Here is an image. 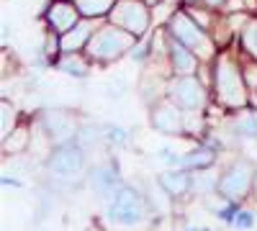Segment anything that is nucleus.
<instances>
[{
    "mask_svg": "<svg viewBox=\"0 0 257 231\" xmlns=\"http://www.w3.org/2000/svg\"><path fill=\"white\" fill-rule=\"evenodd\" d=\"M77 6L72 3H67V0H57V3H52L49 6V11H47V21H49V26L62 36V34H67L70 29H75L80 21H77Z\"/></svg>",
    "mask_w": 257,
    "mask_h": 231,
    "instance_id": "obj_9",
    "label": "nucleus"
},
{
    "mask_svg": "<svg viewBox=\"0 0 257 231\" xmlns=\"http://www.w3.org/2000/svg\"><path fill=\"white\" fill-rule=\"evenodd\" d=\"M170 100L185 113L201 111L206 103V93L201 88V82H196V77L190 75H180L178 80L170 82Z\"/></svg>",
    "mask_w": 257,
    "mask_h": 231,
    "instance_id": "obj_7",
    "label": "nucleus"
},
{
    "mask_svg": "<svg viewBox=\"0 0 257 231\" xmlns=\"http://www.w3.org/2000/svg\"><path fill=\"white\" fill-rule=\"evenodd\" d=\"M252 187V167L247 162H237L231 170L219 180V190L221 195H226L229 200L237 203L239 198H244Z\"/></svg>",
    "mask_w": 257,
    "mask_h": 231,
    "instance_id": "obj_8",
    "label": "nucleus"
},
{
    "mask_svg": "<svg viewBox=\"0 0 257 231\" xmlns=\"http://www.w3.org/2000/svg\"><path fill=\"white\" fill-rule=\"evenodd\" d=\"M85 172V152L80 144H59V149L49 157V175L59 182H77Z\"/></svg>",
    "mask_w": 257,
    "mask_h": 231,
    "instance_id": "obj_4",
    "label": "nucleus"
},
{
    "mask_svg": "<svg viewBox=\"0 0 257 231\" xmlns=\"http://www.w3.org/2000/svg\"><path fill=\"white\" fill-rule=\"evenodd\" d=\"M111 16V24H116L118 29L134 34V36H144V31L149 29V11L142 0H116Z\"/></svg>",
    "mask_w": 257,
    "mask_h": 231,
    "instance_id": "obj_6",
    "label": "nucleus"
},
{
    "mask_svg": "<svg viewBox=\"0 0 257 231\" xmlns=\"http://www.w3.org/2000/svg\"><path fill=\"white\" fill-rule=\"evenodd\" d=\"M193 187H196L198 193H208L211 187H216V177H211V175L196 170V177H193Z\"/></svg>",
    "mask_w": 257,
    "mask_h": 231,
    "instance_id": "obj_20",
    "label": "nucleus"
},
{
    "mask_svg": "<svg viewBox=\"0 0 257 231\" xmlns=\"http://www.w3.org/2000/svg\"><path fill=\"white\" fill-rule=\"evenodd\" d=\"M103 136L108 139V141H113V144H126V139H128V134H126V129H121V126H105V131H103Z\"/></svg>",
    "mask_w": 257,
    "mask_h": 231,
    "instance_id": "obj_22",
    "label": "nucleus"
},
{
    "mask_svg": "<svg viewBox=\"0 0 257 231\" xmlns=\"http://www.w3.org/2000/svg\"><path fill=\"white\" fill-rule=\"evenodd\" d=\"M183 113L185 111H180L173 100L170 103H162V106H157L155 111H152V126L157 131H162V134H180L183 131Z\"/></svg>",
    "mask_w": 257,
    "mask_h": 231,
    "instance_id": "obj_10",
    "label": "nucleus"
},
{
    "mask_svg": "<svg viewBox=\"0 0 257 231\" xmlns=\"http://www.w3.org/2000/svg\"><path fill=\"white\" fill-rule=\"evenodd\" d=\"M105 95H108V98H121L123 95V82L121 80L108 82V85H105Z\"/></svg>",
    "mask_w": 257,
    "mask_h": 231,
    "instance_id": "obj_26",
    "label": "nucleus"
},
{
    "mask_svg": "<svg viewBox=\"0 0 257 231\" xmlns=\"http://www.w3.org/2000/svg\"><path fill=\"white\" fill-rule=\"evenodd\" d=\"M160 185H162V190L170 193V195H185L190 187H193V177H190L185 170L165 172V175L160 177Z\"/></svg>",
    "mask_w": 257,
    "mask_h": 231,
    "instance_id": "obj_13",
    "label": "nucleus"
},
{
    "mask_svg": "<svg viewBox=\"0 0 257 231\" xmlns=\"http://www.w3.org/2000/svg\"><path fill=\"white\" fill-rule=\"evenodd\" d=\"M77 6V11L85 18H100V16H108L116 6V0H72Z\"/></svg>",
    "mask_w": 257,
    "mask_h": 231,
    "instance_id": "obj_16",
    "label": "nucleus"
},
{
    "mask_svg": "<svg viewBox=\"0 0 257 231\" xmlns=\"http://www.w3.org/2000/svg\"><path fill=\"white\" fill-rule=\"evenodd\" d=\"M206 231H208V228H206Z\"/></svg>",
    "mask_w": 257,
    "mask_h": 231,
    "instance_id": "obj_32",
    "label": "nucleus"
},
{
    "mask_svg": "<svg viewBox=\"0 0 257 231\" xmlns=\"http://www.w3.org/2000/svg\"><path fill=\"white\" fill-rule=\"evenodd\" d=\"M252 223H254V216H252L249 211H239L231 226H234V228H252Z\"/></svg>",
    "mask_w": 257,
    "mask_h": 231,
    "instance_id": "obj_25",
    "label": "nucleus"
},
{
    "mask_svg": "<svg viewBox=\"0 0 257 231\" xmlns=\"http://www.w3.org/2000/svg\"><path fill=\"white\" fill-rule=\"evenodd\" d=\"M13 121H16V111H13V106L3 103V139H6L8 134H13Z\"/></svg>",
    "mask_w": 257,
    "mask_h": 231,
    "instance_id": "obj_23",
    "label": "nucleus"
},
{
    "mask_svg": "<svg viewBox=\"0 0 257 231\" xmlns=\"http://www.w3.org/2000/svg\"><path fill=\"white\" fill-rule=\"evenodd\" d=\"M196 3H206V6H211V8H216V6H224L226 0H196Z\"/></svg>",
    "mask_w": 257,
    "mask_h": 231,
    "instance_id": "obj_29",
    "label": "nucleus"
},
{
    "mask_svg": "<svg viewBox=\"0 0 257 231\" xmlns=\"http://www.w3.org/2000/svg\"><path fill=\"white\" fill-rule=\"evenodd\" d=\"M44 123H47L49 134H52L59 144H67V141L72 139V134H75L72 123H70V121H64V116H59V113H47Z\"/></svg>",
    "mask_w": 257,
    "mask_h": 231,
    "instance_id": "obj_15",
    "label": "nucleus"
},
{
    "mask_svg": "<svg viewBox=\"0 0 257 231\" xmlns=\"http://www.w3.org/2000/svg\"><path fill=\"white\" fill-rule=\"evenodd\" d=\"M234 134L242 139H257V113H244L234 121Z\"/></svg>",
    "mask_w": 257,
    "mask_h": 231,
    "instance_id": "obj_19",
    "label": "nucleus"
},
{
    "mask_svg": "<svg viewBox=\"0 0 257 231\" xmlns=\"http://www.w3.org/2000/svg\"><path fill=\"white\" fill-rule=\"evenodd\" d=\"M242 39H244V47L249 49V54H254V57H257V21L247 24V29H244Z\"/></svg>",
    "mask_w": 257,
    "mask_h": 231,
    "instance_id": "obj_21",
    "label": "nucleus"
},
{
    "mask_svg": "<svg viewBox=\"0 0 257 231\" xmlns=\"http://www.w3.org/2000/svg\"><path fill=\"white\" fill-rule=\"evenodd\" d=\"M229 6H231L229 11H242V8H244V3H242V0H229Z\"/></svg>",
    "mask_w": 257,
    "mask_h": 231,
    "instance_id": "obj_30",
    "label": "nucleus"
},
{
    "mask_svg": "<svg viewBox=\"0 0 257 231\" xmlns=\"http://www.w3.org/2000/svg\"><path fill=\"white\" fill-rule=\"evenodd\" d=\"M237 213H239V208H237V203H234V200H229V205H224L221 211H216V216H219L224 223H234Z\"/></svg>",
    "mask_w": 257,
    "mask_h": 231,
    "instance_id": "obj_24",
    "label": "nucleus"
},
{
    "mask_svg": "<svg viewBox=\"0 0 257 231\" xmlns=\"http://www.w3.org/2000/svg\"><path fill=\"white\" fill-rule=\"evenodd\" d=\"M90 182H93V187L100 195H113L121 187L118 177H116V172L111 170V167H98V170H93L90 172Z\"/></svg>",
    "mask_w": 257,
    "mask_h": 231,
    "instance_id": "obj_14",
    "label": "nucleus"
},
{
    "mask_svg": "<svg viewBox=\"0 0 257 231\" xmlns=\"http://www.w3.org/2000/svg\"><path fill=\"white\" fill-rule=\"evenodd\" d=\"M170 34H173L178 41H183V44L193 54H198L201 59L213 57V44L206 36V29H201L196 21L188 16V11H180V13H175L173 18H170Z\"/></svg>",
    "mask_w": 257,
    "mask_h": 231,
    "instance_id": "obj_3",
    "label": "nucleus"
},
{
    "mask_svg": "<svg viewBox=\"0 0 257 231\" xmlns=\"http://www.w3.org/2000/svg\"><path fill=\"white\" fill-rule=\"evenodd\" d=\"M244 75H247V85L254 88V85H257V67H254V65L244 67Z\"/></svg>",
    "mask_w": 257,
    "mask_h": 231,
    "instance_id": "obj_28",
    "label": "nucleus"
},
{
    "mask_svg": "<svg viewBox=\"0 0 257 231\" xmlns=\"http://www.w3.org/2000/svg\"><path fill=\"white\" fill-rule=\"evenodd\" d=\"M188 231H196V228H188Z\"/></svg>",
    "mask_w": 257,
    "mask_h": 231,
    "instance_id": "obj_31",
    "label": "nucleus"
},
{
    "mask_svg": "<svg viewBox=\"0 0 257 231\" xmlns=\"http://www.w3.org/2000/svg\"><path fill=\"white\" fill-rule=\"evenodd\" d=\"M147 213V205H144V198L132 190V187H118V190L111 195L108 200V218L121 223V226H134L144 218Z\"/></svg>",
    "mask_w": 257,
    "mask_h": 231,
    "instance_id": "obj_5",
    "label": "nucleus"
},
{
    "mask_svg": "<svg viewBox=\"0 0 257 231\" xmlns=\"http://www.w3.org/2000/svg\"><path fill=\"white\" fill-rule=\"evenodd\" d=\"M93 34H95V31H93V24H90V21H80L75 29H70L67 34H62V36H59V49H62L64 54L80 52V49L90 41Z\"/></svg>",
    "mask_w": 257,
    "mask_h": 231,
    "instance_id": "obj_11",
    "label": "nucleus"
},
{
    "mask_svg": "<svg viewBox=\"0 0 257 231\" xmlns=\"http://www.w3.org/2000/svg\"><path fill=\"white\" fill-rule=\"evenodd\" d=\"M167 49H170V59H173V70L178 75H193L196 72V54H193L183 41L173 39Z\"/></svg>",
    "mask_w": 257,
    "mask_h": 231,
    "instance_id": "obj_12",
    "label": "nucleus"
},
{
    "mask_svg": "<svg viewBox=\"0 0 257 231\" xmlns=\"http://www.w3.org/2000/svg\"><path fill=\"white\" fill-rule=\"evenodd\" d=\"M213 88H216V95L224 106L229 108H242L247 103V88L244 80L237 72V67L231 65L229 57H221L216 62V70H213Z\"/></svg>",
    "mask_w": 257,
    "mask_h": 231,
    "instance_id": "obj_2",
    "label": "nucleus"
},
{
    "mask_svg": "<svg viewBox=\"0 0 257 231\" xmlns=\"http://www.w3.org/2000/svg\"><path fill=\"white\" fill-rule=\"evenodd\" d=\"M211 162H213V152L203 149V146L180 157V167H183V170H206V167H211Z\"/></svg>",
    "mask_w": 257,
    "mask_h": 231,
    "instance_id": "obj_17",
    "label": "nucleus"
},
{
    "mask_svg": "<svg viewBox=\"0 0 257 231\" xmlns=\"http://www.w3.org/2000/svg\"><path fill=\"white\" fill-rule=\"evenodd\" d=\"M132 57L137 59V62H142V59H147L149 57V49H147V44L142 41V44H134V49H132Z\"/></svg>",
    "mask_w": 257,
    "mask_h": 231,
    "instance_id": "obj_27",
    "label": "nucleus"
},
{
    "mask_svg": "<svg viewBox=\"0 0 257 231\" xmlns=\"http://www.w3.org/2000/svg\"><path fill=\"white\" fill-rule=\"evenodd\" d=\"M57 67L64 72V75H72V77H85L88 75V62H85L77 52H70V54H64L59 62H57Z\"/></svg>",
    "mask_w": 257,
    "mask_h": 231,
    "instance_id": "obj_18",
    "label": "nucleus"
},
{
    "mask_svg": "<svg viewBox=\"0 0 257 231\" xmlns=\"http://www.w3.org/2000/svg\"><path fill=\"white\" fill-rule=\"evenodd\" d=\"M134 49V34H128L123 29H118L116 24L98 29L90 41H88V54L98 62H111L118 59L123 52Z\"/></svg>",
    "mask_w": 257,
    "mask_h": 231,
    "instance_id": "obj_1",
    "label": "nucleus"
}]
</instances>
